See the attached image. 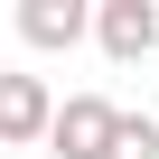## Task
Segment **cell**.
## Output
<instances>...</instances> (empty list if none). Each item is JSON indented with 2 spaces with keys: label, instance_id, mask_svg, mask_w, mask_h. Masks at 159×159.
<instances>
[{
  "label": "cell",
  "instance_id": "1",
  "mask_svg": "<svg viewBox=\"0 0 159 159\" xmlns=\"http://www.w3.org/2000/svg\"><path fill=\"white\" fill-rule=\"evenodd\" d=\"M112 131H122V103L66 94L56 103V131H47V159H112Z\"/></svg>",
  "mask_w": 159,
  "mask_h": 159
},
{
  "label": "cell",
  "instance_id": "2",
  "mask_svg": "<svg viewBox=\"0 0 159 159\" xmlns=\"http://www.w3.org/2000/svg\"><path fill=\"white\" fill-rule=\"evenodd\" d=\"M56 131V94H47V75H0V150H28L38 159V140Z\"/></svg>",
  "mask_w": 159,
  "mask_h": 159
},
{
  "label": "cell",
  "instance_id": "3",
  "mask_svg": "<svg viewBox=\"0 0 159 159\" xmlns=\"http://www.w3.org/2000/svg\"><path fill=\"white\" fill-rule=\"evenodd\" d=\"M94 38H103L112 66H140L159 47V10H150V0H103V10H94Z\"/></svg>",
  "mask_w": 159,
  "mask_h": 159
},
{
  "label": "cell",
  "instance_id": "4",
  "mask_svg": "<svg viewBox=\"0 0 159 159\" xmlns=\"http://www.w3.org/2000/svg\"><path fill=\"white\" fill-rule=\"evenodd\" d=\"M84 28H94L84 0H19V38H28V47H75Z\"/></svg>",
  "mask_w": 159,
  "mask_h": 159
},
{
  "label": "cell",
  "instance_id": "5",
  "mask_svg": "<svg viewBox=\"0 0 159 159\" xmlns=\"http://www.w3.org/2000/svg\"><path fill=\"white\" fill-rule=\"evenodd\" d=\"M112 159H159V122H150V112H122V131H112Z\"/></svg>",
  "mask_w": 159,
  "mask_h": 159
},
{
  "label": "cell",
  "instance_id": "6",
  "mask_svg": "<svg viewBox=\"0 0 159 159\" xmlns=\"http://www.w3.org/2000/svg\"><path fill=\"white\" fill-rule=\"evenodd\" d=\"M38 159H47V150H38Z\"/></svg>",
  "mask_w": 159,
  "mask_h": 159
}]
</instances>
